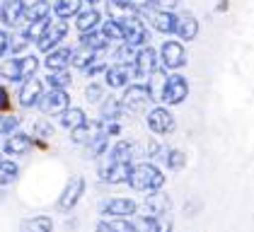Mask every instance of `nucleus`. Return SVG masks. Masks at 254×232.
<instances>
[{
    "label": "nucleus",
    "mask_w": 254,
    "mask_h": 232,
    "mask_svg": "<svg viewBox=\"0 0 254 232\" xmlns=\"http://www.w3.org/2000/svg\"><path fill=\"white\" fill-rule=\"evenodd\" d=\"M128 184L131 189L136 191H157L162 189L165 184V174L157 170L153 162H140L136 167H131V174H128Z\"/></svg>",
    "instance_id": "f257e3e1"
},
{
    "label": "nucleus",
    "mask_w": 254,
    "mask_h": 232,
    "mask_svg": "<svg viewBox=\"0 0 254 232\" xmlns=\"http://www.w3.org/2000/svg\"><path fill=\"white\" fill-rule=\"evenodd\" d=\"M39 58L37 56H12L7 58L0 68V75L5 77L7 82H22L27 77H34L39 70Z\"/></svg>",
    "instance_id": "f03ea898"
},
{
    "label": "nucleus",
    "mask_w": 254,
    "mask_h": 232,
    "mask_svg": "<svg viewBox=\"0 0 254 232\" xmlns=\"http://www.w3.org/2000/svg\"><path fill=\"white\" fill-rule=\"evenodd\" d=\"M150 102H153V95H150L148 85H143V82L128 85L126 92H124V97H121V107H124V112H131V114L145 112Z\"/></svg>",
    "instance_id": "7ed1b4c3"
},
{
    "label": "nucleus",
    "mask_w": 254,
    "mask_h": 232,
    "mask_svg": "<svg viewBox=\"0 0 254 232\" xmlns=\"http://www.w3.org/2000/svg\"><path fill=\"white\" fill-rule=\"evenodd\" d=\"M119 22H121V39H124V44H128L133 49H140V46L148 44V29H145V24L138 17H126V19H119Z\"/></svg>",
    "instance_id": "20e7f679"
},
{
    "label": "nucleus",
    "mask_w": 254,
    "mask_h": 232,
    "mask_svg": "<svg viewBox=\"0 0 254 232\" xmlns=\"http://www.w3.org/2000/svg\"><path fill=\"white\" fill-rule=\"evenodd\" d=\"M133 232H172L175 223L170 218V213L165 215H138L131 220Z\"/></svg>",
    "instance_id": "39448f33"
},
{
    "label": "nucleus",
    "mask_w": 254,
    "mask_h": 232,
    "mask_svg": "<svg viewBox=\"0 0 254 232\" xmlns=\"http://www.w3.org/2000/svg\"><path fill=\"white\" fill-rule=\"evenodd\" d=\"M138 211V203L131 198H107L99 203V213L104 218H133Z\"/></svg>",
    "instance_id": "423d86ee"
},
{
    "label": "nucleus",
    "mask_w": 254,
    "mask_h": 232,
    "mask_svg": "<svg viewBox=\"0 0 254 232\" xmlns=\"http://www.w3.org/2000/svg\"><path fill=\"white\" fill-rule=\"evenodd\" d=\"M189 95V82L187 77L182 75H170L165 80V87H162V95L160 102H167V104H182Z\"/></svg>",
    "instance_id": "0eeeda50"
},
{
    "label": "nucleus",
    "mask_w": 254,
    "mask_h": 232,
    "mask_svg": "<svg viewBox=\"0 0 254 232\" xmlns=\"http://www.w3.org/2000/svg\"><path fill=\"white\" fill-rule=\"evenodd\" d=\"M68 34V24L59 19V22H51L49 27H46V32L37 39V49L44 51V54H49V51H54V49H59V44L65 39Z\"/></svg>",
    "instance_id": "6e6552de"
},
{
    "label": "nucleus",
    "mask_w": 254,
    "mask_h": 232,
    "mask_svg": "<svg viewBox=\"0 0 254 232\" xmlns=\"http://www.w3.org/2000/svg\"><path fill=\"white\" fill-rule=\"evenodd\" d=\"M24 12H27L24 0H2V5H0V22L7 29H17L24 22Z\"/></svg>",
    "instance_id": "1a4fd4ad"
},
{
    "label": "nucleus",
    "mask_w": 254,
    "mask_h": 232,
    "mask_svg": "<svg viewBox=\"0 0 254 232\" xmlns=\"http://www.w3.org/2000/svg\"><path fill=\"white\" fill-rule=\"evenodd\" d=\"M37 107H39L44 114L56 116V114L65 112V109L70 107V97H68L65 90H49L46 95H41V99H39V104H37Z\"/></svg>",
    "instance_id": "9d476101"
},
{
    "label": "nucleus",
    "mask_w": 254,
    "mask_h": 232,
    "mask_svg": "<svg viewBox=\"0 0 254 232\" xmlns=\"http://www.w3.org/2000/svg\"><path fill=\"white\" fill-rule=\"evenodd\" d=\"M160 60H162L165 68L177 70V68L187 65V51H184V46H182L179 41H172V39H170V41H165L162 49H160Z\"/></svg>",
    "instance_id": "9b49d317"
},
{
    "label": "nucleus",
    "mask_w": 254,
    "mask_h": 232,
    "mask_svg": "<svg viewBox=\"0 0 254 232\" xmlns=\"http://www.w3.org/2000/svg\"><path fill=\"white\" fill-rule=\"evenodd\" d=\"M82 193H85V179H82V176H73V179L65 184L63 193H61L59 208L61 211H73V208L78 206V201L82 198Z\"/></svg>",
    "instance_id": "f8f14e48"
},
{
    "label": "nucleus",
    "mask_w": 254,
    "mask_h": 232,
    "mask_svg": "<svg viewBox=\"0 0 254 232\" xmlns=\"http://www.w3.org/2000/svg\"><path fill=\"white\" fill-rule=\"evenodd\" d=\"M41 95H44V82H41V80H37V77H27V80H22L17 99H20V104L24 107V109L37 107Z\"/></svg>",
    "instance_id": "ddd939ff"
},
{
    "label": "nucleus",
    "mask_w": 254,
    "mask_h": 232,
    "mask_svg": "<svg viewBox=\"0 0 254 232\" xmlns=\"http://www.w3.org/2000/svg\"><path fill=\"white\" fill-rule=\"evenodd\" d=\"M157 68V54L148 46H140V51L133 58V75L136 77H150Z\"/></svg>",
    "instance_id": "4468645a"
},
{
    "label": "nucleus",
    "mask_w": 254,
    "mask_h": 232,
    "mask_svg": "<svg viewBox=\"0 0 254 232\" xmlns=\"http://www.w3.org/2000/svg\"><path fill=\"white\" fill-rule=\"evenodd\" d=\"M128 174H131V162H109V160H104L102 167H99V176L107 184H124V181H128Z\"/></svg>",
    "instance_id": "2eb2a0df"
},
{
    "label": "nucleus",
    "mask_w": 254,
    "mask_h": 232,
    "mask_svg": "<svg viewBox=\"0 0 254 232\" xmlns=\"http://www.w3.org/2000/svg\"><path fill=\"white\" fill-rule=\"evenodd\" d=\"M175 116L170 114L167 109H162V107H157L153 109L150 114H148V128L157 135H165V133H172L175 131Z\"/></svg>",
    "instance_id": "dca6fc26"
},
{
    "label": "nucleus",
    "mask_w": 254,
    "mask_h": 232,
    "mask_svg": "<svg viewBox=\"0 0 254 232\" xmlns=\"http://www.w3.org/2000/svg\"><path fill=\"white\" fill-rule=\"evenodd\" d=\"M140 12L148 15V19L155 24L157 32H162V34H175L177 32V17L170 10H150V7H143Z\"/></svg>",
    "instance_id": "f3484780"
},
{
    "label": "nucleus",
    "mask_w": 254,
    "mask_h": 232,
    "mask_svg": "<svg viewBox=\"0 0 254 232\" xmlns=\"http://www.w3.org/2000/svg\"><path fill=\"white\" fill-rule=\"evenodd\" d=\"M32 145H34V138L27 133H10L7 135V140L2 143V150L7 155H12V157H20V155H27L32 150Z\"/></svg>",
    "instance_id": "a211bd4d"
},
{
    "label": "nucleus",
    "mask_w": 254,
    "mask_h": 232,
    "mask_svg": "<svg viewBox=\"0 0 254 232\" xmlns=\"http://www.w3.org/2000/svg\"><path fill=\"white\" fill-rule=\"evenodd\" d=\"M143 208H145V215H165V213H170V208H172V201H170L167 193L150 191L148 198L143 201Z\"/></svg>",
    "instance_id": "6ab92c4d"
},
{
    "label": "nucleus",
    "mask_w": 254,
    "mask_h": 232,
    "mask_svg": "<svg viewBox=\"0 0 254 232\" xmlns=\"http://www.w3.org/2000/svg\"><path fill=\"white\" fill-rule=\"evenodd\" d=\"M131 77H133V68H128V65H117L114 63L104 70V80H107L109 87H126L131 82Z\"/></svg>",
    "instance_id": "aec40b11"
},
{
    "label": "nucleus",
    "mask_w": 254,
    "mask_h": 232,
    "mask_svg": "<svg viewBox=\"0 0 254 232\" xmlns=\"http://www.w3.org/2000/svg\"><path fill=\"white\" fill-rule=\"evenodd\" d=\"M99 19H102V15H99L97 7H80V12L75 15V27H78L80 34H85V32H92V29H97Z\"/></svg>",
    "instance_id": "412c9836"
},
{
    "label": "nucleus",
    "mask_w": 254,
    "mask_h": 232,
    "mask_svg": "<svg viewBox=\"0 0 254 232\" xmlns=\"http://www.w3.org/2000/svg\"><path fill=\"white\" fill-rule=\"evenodd\" d=\"M70 56H73V49H54V51L46 54L44 65H46L49 70H68Z\"/></svg>",
    "instance_id": "4be33fe9"
},
{
    "label": "nucleus",
    "mask_w": 254,
    "mask_h": 232,
    "mask_svg": "<svg viewBox=\"0 0 254 232\" xmlns=\"http://www.w3.org/2000/svg\"><path fill=\"white\" fill-rule=\"evenodd\" d=\"M80 44L85 46V49H90V51H107L109 49V39L104 37L102 32H97V29H92V32H85V34H80Z\"/></svg>",
    "instance_id": "5701e85b"
},
{
    "label": "nucleus",
    "mask_w": 254,
    "mask_h": 232,
    "mask_svg": "<svg viewBox=\"0 0 254 232\" xmlns=\"http://www.w3.org/2000/svg\"><path fill=\"white\" fill-rule=\"evenodd\" d=\"M95 232H133V225L128 218H104L97 223Z\"/></svg>",
    "instance_id": "b1692460"
},
{
    "label": "nucleus",
    "mask_w": 254,
    "mask_h": 232,
    "mask_svg": "<svg viewBox=\"0 0 254 232\" xmlns=\"http://www.w3.org/2000/svg\"><path fill=\"white\" fill-rule=\"evenodd\" d=\"M107 155V160L109 162H131V157H133V145L128 143V140H117L114 145H112V150Z\"/></svg>",
    "instance_id": "393cba45"
},
{
    "label": "nucleus",
    "mask_w": 254,
    "mask_h": 232,
    "mask_svg": "<svg viewBox=\"0 0 254 232\" xmlns=\"http://www.w3.org/2000/svg\"><path fill=\"white\" fill-rule=\"evenodd\" d=\"M85 121H87V116H85V112H82L80 107H68L65 112H61V126L68 128V131L82 126Z\"/></svg>",
    "instance_id": "a878e982"
},
{
    "label": "nucleus",
    "mask_w": 254,
    "mask_h": 232,
    "mask_svg": "<svg viewBox=\"0 0 254 232\" xmlns=\"http://www.w3.org/2000/svg\"><path fill=\"white\" fill-rule=\"evenodd\" d=\"M80 12V0H56L54 2V15L63 22H68L70 17H75Z\"/></svg>",
    "instance_id": "bb28decb"
},
{
    "label": "nucleus",
    "mask_w": 254,
    "mask_h": 232,
    "mask_svg": "<svg viewBox=\"0 0 254 232\" xmlns=\"http://www.w3.org/2000/svg\"><path fill=\"white\" fill-rule=\"evenodd\" d=\"M22 232H54V220L49 215H37L22 223Z\"/></svg>",
    "instance_id": "cd10ccee"
},
{
    "label": "nucleus",
    "mask_w": 254,
    "mask_h": 232,
    "mask_svg": "<svg viewBox=\"0 0 254 232\" xmlns=\"http://www.w3.org/2000/svg\"><path fill=\"white\" fill-rule=\"evenodd\" d=\"M177 34L184 39V41H191L198 34V24L191 15H184L182 19H177Z\"/></svg>",
    "instance_id": "c85d7f7f"
},
{
    "label": "nucleus",
    "mask_w": 254,
    "mask_h": 232,
    "mask_svg": "<svg viewBox=\"0 0 254 232\" xmlns=\"http://www.w3.org/2000/svg\"><path fill=\"white\" fill-rule=\"evenodd\" d=\"M44 82L51 87V90H65L70 82H73V77L68 70H49V75L44 77Z\"/></svg>",
    "instance_id": "c756f323"
},
{
    "label": "nucleus",
    "mask_w": 254,
    "mask_h": 232,
    "mask_svg": "<svg viewBox=\"0 0 254 232\" xmlns=\"http://www.w3.org/2000/svg\"><path fill=\"white\" fill-rule=\"evenodd\" d=\"M157 160H162L170 170H182L187 165V155L179 153V150H172V148H162V153Z\"/></svg>",
    "instance_id": "7c9ffc66"
},
{
    "label": "nucleus",
    "mask_w": 254,
    "mask_h": 232,
    "mask_svg": "<svg viewBox=\"0 0 254 232\" xmlns=\"http://www.w3.org/2000/svg\"><path fill=\"white\" fill-rule=\"evenodd\" d=\"M17 174H20L17 162H12V160H0V186L12 184V181L17 179Z\"/></svg>",
    "instance_id": "2f4dec72"
},
{
    "label": "nucleus",
    "mask_w": 254,
    "mask_h": 232,
    "mask_svg": "<svg viewBox=\"0 0 254 232\" xmlns=\"http://www.w3.org/2000/svg\"><path fill=\"white\" fill-rule=\"evenodd\" d=\"M51 17V5L49 2H37V5H27V12H24V19L27 22H41V19Z\"/></svg>",
    "instance_id": "473e14b6"
},
{
    "label": "nucleus",
    "mask_w": 254,
    "mask_h": 232,
    "mask_svg": "<svg viewBox=\"0 0 254 232\" xmlns=\"http://www.w3.org/2000/svg\"><path fill=\"white\" fill-rule=\"evenodd\" d=\"M92 60H95V51H90V49L80 46V49L73 51V56H70V65H73V68H78V70H85Z\"/></svg>",
    "instance_id": "72a5a7b5"
},
{
    "label": "nucleus",
    "mask_w": 254,
    "mask_h": 232,
    "mask_svg": "<svg viewBox=\"0 0 254 232\" xmlns=\"http://www.w3.org/2000/svg\"><path fill=\"white\" fill-rule=\"evenodd\" d=\"M20 116L17 114H5V116H0V135H10V133H15L17 128H20Z\"/></svg>",
    "instance_id": "f704fd0d"
},
{
    "label": "nucleus",
    "mask_w": 254,
    "mask_h": 232,
    "mask_svg": "<svg viewBox=\"0 0 254 232\" xmlns=\"http://www.w3.org/2000/svg\"><path fill=\"white\" fill-rule=\"evenodd\" d=\"M104 37L109 39V41H114V39H121V22L114 17H109L104 24H102V29H99Z\"/></svg>",
    "instance_id": "c9c22d12"
},
{
    "label": "nucleus",
    "mask_w": 254,
    "mask_h": 232,
    "mask_svg": "<svg viewBox=\"0 0 254 232\" xmlns=\"http://www.w3.org/2000/svg\"><path fill=\"white\" fill-rule=\"evenodd\" d=\"M133 58H136V54H133V46L121 44V46L117 49V54H114V63H117V65H126L128 60L133 63Z\"/></svg>",
    "instance_id": "e433bc0d"
},
{
    "label": "nucleus",
    "mask_w": 254,
    "mask_h": 232,
    "mask_svg": "<svg viewBox=\"0 0 254 232\" xmlns=\"http://www.w3.org/2000/svg\"><path fill=\"white\" fill-rule=\"evenodd\" d=\"M85 97H87L90 102H102V97H104V85H99V82H90V85H87V90H85Z\"/></svg>",
    "instance_id": "4c0bfd02"
},
{
    "label": "nucleus",
    "mask_w": 254,
    "mask_h": 232,
    "mask_svg": "<svg viewBox=\"0 0 254 232\" xmlns=\"http://www.w3.org/2000/svg\"><path fill=\"white\" fill-rule=\"evenodd\" d=\"M102 70H107V63H104V60H92L82 73H85V75H90V77H95L97 73H102Z\"/></svg>",
    "instance_id": "58836bf2"
},
{
    "label": "nucleus",
    "mask_w": 254,
    "mask_h": 232,
    "mask_svg": "<svg viewBox=\"0 0 254 232\" xmlns=\"http://www.w3.org/2000/svg\"><path fill=\"white\" fill-rule=\"evenodd\" d=\"M10 51V34L0 29V56H5Z\"/></svg>",
    "instance_id": "ea45409f"
},
{
    "label": "nucleus",
    "mask_w": 254,
    "mask_h": 232,
    "mask_svg": "<svg viewBox=\"0 0 254 232\" xmlns=\"http://www.w3.org/2000/svg\"><path fill=\"white\" fill-rule=\"evenodd\" d=\"M34 133H37V135H54V128H51V123H44V121H39V123L34 126Z\"/></svg>",
    "instance_id": "a19ab883"
},
{
    "label": "nucleus",
    "mask_w": 254,
    "mask_h": 232,
    "mask_svg": "<svg viewBox=\"0 0 254 232\" xmlns=\"http://www.w3.org/2000/svg\"><path fill=\"white\" fill-rule=\"evenodd\" d=\"M7 107H10V95L5 87H0V112H5Z\"/></svg>",
    "instance_id": "79ce46f5"
},
{
    "label": "nucleus",
    "mask_w": 254,
    "mask_h": 232,
    "mask_svg": "<svg viewBox=\"0 0 254 232\" xmlns=\"http://www.w3.org/2000/svg\"><path fill=\"white\" fill-rule=\"evenodd\" d=\"M80 2H85V5H87V7H95V5H97L99 0H80Z\"/></svg>",
    "instance_id": "37998d69"
},
{
    "label": "nucleus",
    "mask_w": 254,
    "mask_h": 232,
    "mask_svg": "<svg viewBox=\"0 0 254 232\" xmlns=\"http://www.w3.org/2000/svg\"><path fill=\"white\" fill-rule=\"evenodd\" d=\"M2 196H5V191H2V186H0V198H2Z\"/></svg>",
    "instance_id": "c03bdc74"
},
{
    "label": "nucleus",
    "mask_w": 254,
    "mask_h": 232,
    "mask_svg": "<svg viewBox=\"0 0 254 232\" xmlns=\"http://www.w3.org/2000/svg\"><path fill=\"white\" fill-rule=\"evenodd\" d=\"M34 2H46V0H34Z\"/></svg>",
    "instance_id": "a18cd8bd"
},
{
    "label": "nucleus",
    "mask_w": 254,
    "mask_h": 232,
    "mask_svg": "<svg viewBox=\"0 0 254 232\" xmlns=\"http://www.w3.org/2000/svg\"><path fill=\"white\" fill-rule=\"evenodd\" d=\"M0 5H2V0H0Z\"/></svg>",
    "instance_id": "49530a36"
},
{
    "label": "nucleus",
    "mask_w": 254,
    "mask_h": 232,
    "mask_svg": "<svg viewBox=\"0 0 254 232\" xmlns=\"http://www.w3.org/2000/svg\"><path fill=\"white\" fill-rule=\"evenodd\" d=\"M0 160H2V157H0Z\"/></svg>",
    "instance_id": "de8ad7c7"
}]
</instances>
